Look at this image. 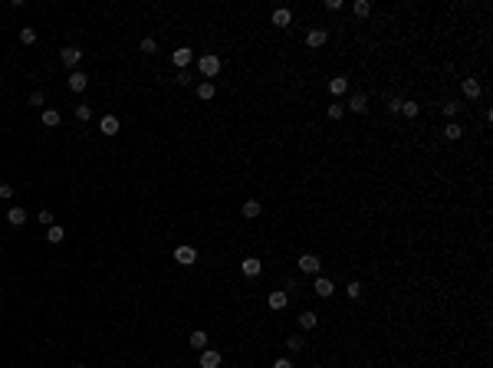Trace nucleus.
<instances>
[{"label": "nucleus", "instance_id": "f257e3e1", "mask_svg": "<svg viewBox=\"0 0 493 368\" xmlns=\"http://www.w3.org/2000/svg\"><path fill=\"white\" fill-rule=\"evenodd\" d=\"M198 69H201V76H207V79H214V76L220 73V59L214 56V53H204V56L198 59Z\"/></svg>", "mask_w": 493, "mask_h": 368}, {"label": "nucleus", "instance_id": "f03ea898", "mask_svg": "<svg viewBox=\"0 0 493 368\" xmlns=\"http://www.w3.org/2000/svg\"><path fill=\"white\" fill-rule=\"evenodd\" d=\"M59 59L66 62L69 69H73V66H79V59H82V50H79V46H62V50H59Z\"/></svg>", "mask_w": 493, "mask_h": 368}, {"label": "nucleus", "instance_id": "7ed1b4c3", "mask_svg": "<svg viewBox=\"0 0 493 368\" xmlns=\"http://www.w3.org/2000/svg\"><path fill=\"white\" fill-rule=\"evenodd\" d=\"M191 59H194V53L187 50V46H178V50L171 53V62H175L178 69H187V66H191Z\"/></svg>", "mask_w": 493, "mask_h": 368}, {"label": "nucleus", "instance_id": "20e7f679", "mask_svg": "<svg viewBox=\"0 0 493 368\" xmlns=\"http://www.w3.org/2000/svg\"><path fill=\"white\" fill-rule=\"evenodd\" d=\"M349 109L358 112V115H365V112H369V95H365V92H352L349 95Z\"/></svg>", "mask_w": 493, "mask_h": 368}, {"label": "nucleus", "instance_id": "39448f33", "mask_svg": "<svg viewBox=\"0 0 493 368\" xmlns=\"http://www.w3.org/2000/svg\"><path fill=\"white\" fill-rule=\"evenodd\" d=\"M461 92L467 95V99H480V95H483V86L477 79H464L461 82Z\"/></svg>", "mask_w": 493, "mask_h": 368}, {"label": "nucleus", "instance_id": "423d86ee", "mask_svg": "<svg viewBox=\"0 0 493 368\" xmlns=\"http://www.w3.org/2000/svg\"><path fill=\"white\" fill-rule=\"evenodd\" d=\"M325 40H329V33L322 30V26H316V30L306 33V43L312 46V50H319V46H325Z\"/></svg>", "mask_w": 493, "mask_h": 368}, {"label": "nucleus", "instance_id": "0eeeda50", "mask_svg": "<svg viewBox=\"0 0 493 368\" xmlns=\"http://www.w3.org/2000/svg\"><path fill=\"white\" fill-rule=\"evenodd\" d=\"M319 266H322V263H319L316 253H303L300 256V270H303V273H319Z\"/></svg>", "mask_w": 493, "mask_h": 368}, {"label": "nucleus", "instance_id": "6e6552de", "mask_svg": "<svg viewBox=\"0 0 493 368\" xmlns=\"http://www.w3.org/2000/svg\"><path fill=\"white\" fill-rule=\"evenodd\" d=\"M175 260H178V263H184V266H191V263L198 260V250L184 244V247H178V250H175Z\"/></svg>", "mask_w": 493, "mask_h": 368}, {"label": "nucleus", "instance_id": "1a4fd4ad", "mask_svg": "<svg viewBox=\"0 0 493 368\" xmlns=\"http://www.w3.org/2000/svg\"><path fill=\"white\" fill-rule=\"evenodd\" d=\"M201 368H220V352L204 349L201 352Z\"/></svg>", "mask_w": 493, "mask_h": 368}, {"label": "nucleus", "instance_id": "9d476101", "mask_svg": "<svg viewBox=\"0 0 493 368\" xmlns=\"http://www.w3.org/2000/svg\"><path fill=\"white\" fill-rule=\"evenodd\" d=\"M99 131L102 135H119V119H115V115H102Z\"/></svg>", "mask_w": 493, "mask_h": 368}, {"label": "nucleus", "instance_id": "9b49d317", "mask_svg": "<svg viewBox=\"0 0 493 368\" xmlns=\"http://www.w3.org/2000/svg\"><path fill=\"white\" fill-rule=\"evenodd\" d=\"M270 309H286V303H289V293L286 289H276V293H270Z\"/></svg>", "mask_w": 493, "mask_h": 368}, {"label": "nucleus", "instance_id": "f8f14e48", "mask_svg": "<svg viewBox=\"0 0 493 368\" xmlns=\"http://www.w3.org/2000/svg\"><path fill=\"white\" fill-rule=\"evenodd\" d=\"M332 293H336V286H332V280H325V276H316V296H322V299H329Z\"/></svg>", "mask_w": 493, "mask_h": 368}, {"label": "nucleus", "instance_id": "ddd939ff", "mask_svg": "<svg viewBox=\"0 0 493 368\" xmlns=\"http://www.w3.org/2000/svg\"><path fill=\"white\" fill-rule=\"evenodd\" d=\"M240 270H244V276H260V270H263V263L256 260V256H247L244 263H240Z\"/></svg>", "mask_w": 493, "mask_h": 368}, {"label": "nucleus", "instance_id": "4468645a", "mask_svg": "<svg viewBox=\"0 0 493 368\" xmlns=\"http://www.w3.org/2000/svg\"><path fill=\"white\" fill-rule=\"evenodd\" d=\"M329 92H332V95H345V92H349V79H345V76H336V79H329Z\"/></svg>", "mask_w": 493, "mask_h": 368}, {"label": "nucleus", "instance_id": "2eb2a0df", "mask_svg": "<svg viewBox=\"0 0 493 368\" xmlns=\"http://www.w3.org/2000/svg\"><path fill=\"white\" fill-rule=\"evenodd\" d=\"M240 214H244L247 220H253V217H260V214H263V204H260V200H247V204L240 207Z\"/></svg>", "mask_w": 493, "mask_h": 368}, {"label": "nucleus", "instance_id": "dca6fc26", "mask_svg": "<svg viewBox=\"0 0 493 368\" xmlns=\"http://www.w3.org/2000/svg\"><path fill=\"white\" fill-rule=\"evenodd\" d=\"M86 86H89V79L79 73V69H76V73H69V89H73V92H82Z\"/></svg>", "mask_w": 493, "mask_h": 368}, {"label": "nucleus", "instance_id": "f3484780", "mask_svg": "<svg viewBox=\"0 0 493 368\" xmlns=\"http://www.w3.org/2000/svg\"><path fill=\"white\" fill-rule=\"evenodd\" d=\"M293 23V13L286 10V7H280V10H273V26H289Z\"/></svg>", "mask_w": 493, "mask_h": 368}, {"label": "nucleus", "instance_id": "a211bd4d", "mask_svg": "<svg viewBox=\"0 0 493 368\" xmlns=\"http://www.w3.org/2000/svg\"><path fill=\"white\" fill-rule=\"evenodd\" d=\"M7 220H10L13 227L26 224V211H23V207H10V211H7Z\"/></svg>", "mask_w": 493, "mask_h": 368}, {"label": "nucleus", "instance_id": "6ab92c4d", "mask_svg": "<svg viewBox=\"0 0 493 368\" xmlns=\"http://www.w3.org/2000/svg\"><path fill=\"white\" fill-rule=\"evenodd\" d=\"M191 349H198V352H204V349H207V332H204V329L191 332Z\"/></svg>", "mask_w": 493, "mask_h": 368}, {"label": "nucleus", "instance_id": "aec40b11", "mask_svg": "<svg viewBox=\"0 0 493 368\" xmlns=\"http://www.w3.org/2000/svg\"><path fill=\"white\" fill-rule=\"evenodd\" d=\"M46 240H50V244H62V240H66V230H62L59 224H53L50 230H46Z\"/></svg>", "mask_w": 493, "mask_h": 368}, {"label": "nucleus", "instance_id": "412c9836", "mask_svg": "<svg viewBox=\"0 0 493 368\" xmlns=\"http://www.w3.org/2000/svg\"><path fill=\"white\" fill-rule=\"evenodd\" d=\"M418 112H421V106H418V102H411V99H405V102H401V115H408V119H418Z\"/></svg>", "mask_w": 493, "mask_h": 368}, {"label": "nucleus", "instance_id": "4be33fe9", "mask_svg": "<svg viewBox=\"0 0 493 368\" xmlns=\"http://www.w3.org/2000/svg\"><path fill=\"white\" fill-rule=\"evenodd\" d=\"M214 92H217V89H214V82H201V86H198V99H204V102H211Z\"/></svg>", "mask_w": 493, "mask_h": 368}, {"label": "nucleus", "instance_id": "5701e85b", "mask_svg": "<svg viewBox=\"0 0 493 368\" xmlns=\"http://www.w3.org/2000/svg\"><path fill=\"white\" fill-rule=\"evenodd\" d=\"M464 135V128L457 122H447V128H444V138H447V142H457V138Z\"/></svg>", "mask_w": 493, "mask_h": 368}, {"label": "nucleus", "instance_id": "b1692460", "mask_svg": "<svg viewBox=\"0 0 493 368\" xmlns=\"http://www.w3.org/2000/svg\"><path fill=\"white\" fill-rule=\"evenodd\" d=\"M43 125H46V128H56V125H59V112H56V109H43Z\"/></svg>", "mask_w": 493, "mask_h": 368}, {"label": "nucleus", "instance_id": "393cba45", "mask_svg": "<svg viewBox=\"0 0 493 368\" xmlns=\"http://www.w3.org/2000/svg\"><path fill=\"white\" fill-rule=\"evenodd\" d=\"M20 43L33 46V43H37V30H33V26H23V30H20Z\"/></svg>", "mask_w": 493, "mask_h": 368}, {"label": "nucleus", "instance_id": "a878e982", "mask_svg": "<svg viewBox=\"0 0 493 368\" xmlns=\"http://www.w3.org/2000/svg\"><path fill=\"white\" fill-rule=\"evenodd\" d=\"M352 10H355V17H369V13H372V4H369V0H355V7H352Z\"/></svg>", "mask_w": 493, "mask_h": 368}, {"label": "nucleus", "instance_id": "bb28decb", "mask_svg": "<svg viewBox=\"0 0 493 368\" xmlns=\"http://www.w3.org/2000/svg\"><path fill=\"white\" fill-rule=\"evenodd\" d=\"M300 325L303 329H316V312H300Z\"/></svg>", "mask_w": 493, "mask_h": 368}, {"label": "nucleus", "instance_id": "cd10ccee", "mask_svg": "<svg viewBox=\"0 0 493 368\" xmlns=\"http://www.w3.org/2000/svg\"><path fill=\"white\" fill-rule=\"evenodd\" d=\"M345 293H349V299H358V296H362V283H358V280H352L349 286H345Z\"/></svg>", "mask_w": 493, "mask_h": 368}, {"label": "nucleus", "instance_id": "c85d7f7f", "mask_svg": "<svg viewBox=\"0 0 493 368\" xmlns=\"http://www.w3.org/2000/svg\"><path fill=\"white\" fill-rule=\"evenodd\" d=\"M444 115H447V119H450V115H457V112H461V102H454V99H447V102H444Z\"/></svg>", "mask_w": 493, "mask_h": 368}, {"label": "nucleus", "instance_id": "c756f323", "mask_svg": "<svg viewBox=\"0 0 493 368\" xmlns=\"http://www.w3.org/2000/svg\"><path fill=\"white\" fill-rule=\"evenodd\" d=\"M76 119H79V122H89V119H92V109H89V106H76Z\"/></svg>", "mask_w": 493, "mask_h": 368}, {"label": "nucleus", "instance_id": "7c9ffc66", "mask_svg": "<svg viewBox=\"0 0 493 368\" xmlns=\"http://www.w3.org/2000/svg\"><path fill=\"white\" fill-rule=\"evenodd\" d=\"M142 53H158V43H155L151 37H145V40H142Z\"/></svg>", "mask_w": 493, "mask_h": 368}, {"label": "nucleus", "instance_id": "2f4dec72", "mask_svg": "<svg viewBox=\"0 0 493 368\" xmlns=\"http://www.w3.org/2000/svg\"><path fill=\"white\" fill-rule=\"evenodd\" d=\"M342 112H345V106H342V102H336V106H329V119H342Z\"/></svg>", "mask_w": 493, "mask_h": 368}, {"label": "nucleus", "instance_id": "473e14b6", "mask_svg": "<svg viewBox=\"0 0 493 368\" xmlns=\"http://www.w3.org/2000/svg\"><path fill=\"white\" fill-rule=\"evenodd\" d=\"M286 345H289V352H300V349H303V339H300V336H289Z\"/></svg>", "mask_w": 493, "mask_h": 368}, {"label": "nucleus", "instance_id": "72a5a7b5", "mask_svg": "<svg viewBox=\"0 0 493 368\" xmlns=\"http://www.w3.org/2000/svg\"><path fill=\"white\" fill-rule=\"evenodd\" d=\"M43 99H46V95L40 92V89H37V92H30V106H43Z\"/></svg>", "mask_w": 493, "mask_h": 368}, {"label": "nucleus", "instance_id": "f704fd0d", "mask_svg": "<svg viewBox=\"0 0 493 368\" xmlns=\"http://www.w3.org/2000/svg\"><path fill=\"white\" fill-rule=\"evenodd\" d=\"M37 217H40V224H46V227H53V214H50V211H40V214H37Z\"/></svg>", "mask_w": 493, "mask_h": 368}, {"label": "nucleus", "instance_id": "c9c22d12", "mask_svg": "<svg viewBox=\"0 0 493 368\" xmlns=\"http://www.w3.org/2000/svg\"><path fill=\"white\" fill-rule=\"evenodd\" d=\"M401 102H405V99H398V95H395V99H388V109H391V112H401Z\"/></svg>", "mask_w": 493, "mask_h": 368}, {"label": "nucleus", "instance_id": "e433bc0d", "mask_svg": "<svg viewBox=\"0 0 493 368\" xmlns=\"http://www.w3.org/2000/svg\"><path fill=\"white\" fill-rule=\"evenodd\" d=\"M0 197H4V200L13 197V184H0Z\"/></svg>", "mask_w": 493, "mask_h": 368}, {"label": "nucleus", "instance_id": "4c0bfd02", "mask_svg": "<svg viewBox=\"0 0 493 368\" xmlns=\"http://www.w3.org/2000/svg\"><path fill=\"white\" fill-rule=\"evenodd\" d=\"M273 368H293V362H289V358H276Z\"/></svg>", "mask_w": 493, "mask_h": 368}, {"label": "nucleus", "instance_id": "58836bf2", "mask_svg": "<svg viewBox=\"0 0 493 368\" xmlns=\"http://www.w3.org/2000/svg\"><path fill=\"white\" fill-rule=\"evenodd\" d=\"M76 368H86V365H76Z\"/></svg>", "mask_w": 493, "mask_h": 368}]
</instances>
